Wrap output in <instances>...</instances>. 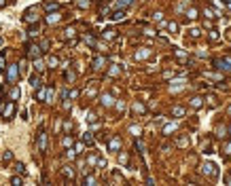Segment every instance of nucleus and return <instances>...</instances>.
Returning <instances> with one entry per match:
<instances>
[{"mask_svg": "<svg viewBox=\"0 0 231 186\" xmlns=\"http://www.w3.org/2000/svg\"><path fill=\"white\" fill-rule=\"evenodd\" d=\"M201 171L206 173V175H212V178H216V175H218V169H216L214 163H203L201 165Z\"/></svg>", "mask_w": 231, "mask_h": 186, "instance_id": "nucleus-1", "label": "nucleus"}, {"mask_svg": "<svg viewBox=\"0 0 231 186\" xmlns=\"http://www.w3.org/2000/svg\"><path fill=\"white\" fill-rule=\"evenodd\" d=\"M2 114H4V119L6 121H11L13 119V114H15V104L11 102V104H6L4 106V110H2Z\"/></svg>", "mask_w": 231, "mask_h": 186, "instance_id": "nucleus-2", "label": "nucleus"}, {"mask_svg": "<svg viewBox=\"0 0 231 186\" xmlns=\"http://www.w3.org/2000/svg\"><path fill=\"white\" fill-rule=\"evenodd\" d=\"M100 102H102V106H106V108H110V106L114 104V97H112L110 93H104V95H100Z\"/></svg>", "mask_w": 231, "mask_h": 186, "instance_id": "nucleus-3", "label": "nucleus"}, {"mask_svg": "<svg viewBox=\"0 0 231 186\" xmlns=\"http://www.w3.org/2000/svg\"><path fill=\"white\" fill-rule=\"evenodd\" d=\"M17 70H19V64L8 66V83H15V78H17Z\"/></svg>", "mask_w": 231, "mask_h": 186, "instance_id": "nucleus-4", "label": "nucleus"}, {"mask_svg": "<svg viewBox=\"0 0 231 186\" xmlns=\"http://www.w3.org/2000/svg\"><path fill=\"white\" fill-rule=\"evenodd\" d=\"M45 148H47V133H45V131H40V135H38V150L42 152Z\"/></svg>", "mask_w": 231, "mask_h": 186, "instance_id": "nucleus-5", "label": "nucleus"}, {"mask_svg": "<svg viewBox=\"0 0 231 186\" xmlns=\"http://www.w3.org/2000/svg\"><path fill=\"white\" fill-rule=\"evenodd\" d=\"M42 53V47H38V45H32L30 47V57H38Z\"/></svg>", "mask_w": 231, "mask_h": 186, "instance_id": "nucleus-6", "label": "nucleus"}, {"mask_svg": "<svg viewBox=\"0 0 231 186\" xmlns=\"http://www.w3.org/2000/svg\"><path fill=\"white\" fill-rule=\"evenodd\" d=\"M34 13H36V8H28L23 19H25V21H34V19H36V15H34Z\"/></svg>", "mask_w": 231, "mask_h": 186, "instance_id": "nucleus-7", "label": "nucleus"}, {"mask_svg": "<svg viewBox=\"0 0 231 186\" xmlns=\"http://www.w3.org/2000/svg\"><path fill=\"white\" fill-rule=\"evenodd\" d=\"M61 173H64V178L74 180V171H72V167H64V169H61Z\"/></svg>", "mask_w": 231, "mask_h": 186, "instance_id": "nucleus-8", "label": "nucleus"}, {"mask_svg": "<svg viewBox=\"0 0 231 186\" xmlns=\"http://www.w3.org/2000/svg\"><path fill=\"white\" fill-rule=\"evenodd\" d=\"M123 17H125V13H123V8H119V11H114V13L110 15V19H112V21H119V19H123Z\"/></svg>", "mask_w": 231, "mask_h": 186, "instance_id": "nucleus-9", "label": "nucleus"}, {"mask_svg": "<svg viewBox=\"0 0 231 186\" xmlns=\"http://www.w3.org/2000/svg\"><path fill=\"white\" fill-rule=\"evenodd\" d=\"M176 129V123H170V125L163 127V135H172V131Z\"/></svg>", "mask_w": 231, "mask_h": 186, "instance_id": "nucleus-10", "label": "nucleus"}, {"mask_svg": "<svg viewBox=\"0 0 231 186\" xmlns=\"http://www.w3.org/2000/svg\"><path fill=\"white\" fill-rule=\"evenodd\" d=\"M13 167H15V171H17V173H19V175H28V171H25V167H23L21 163H15Z\"/></svg>", "mask_w": 231, "mask_h": 186, "instance_id": "nucleus-11", "label": "nucleus"}, {"mask_svg": "<svg viewBox=\"0 0 231 186\" xmlns=\"http://www.w3.org/2000/svg\"><path fill=\"white\" fill-rule=\"evenodd\" d=\"M119 146H121V138H112L110 140V150H119Z\"/></svg>", "mask_w": 231, "mask_h": 186, "instance_id": "nucleus-12", "label": "nucleus"}, {"mask_svg": "<svg viewBox=\"0 0 231 186\" xmlns=\"http://www.w3.org/2000/svg\"><path fill=\"white\" fill-rule=\"evenodd\" d=\"M172 114H174V117H182V114H184V108H182V106H174V108H172Z\"/></svg>", "mask_w": 231, "mask_h": 186, "instance_id": "nucleus-13", "label": "nucleus"}, {"mask_svg": "<svg viewBox=\"0 0 231 186\" xmlns=\"http://www.w3.org/2000/svg\"><path fill=\"white\" fill-rule=\"evenodd\" d=\"M148 55H150V51H148V49H142V51L136 53V59H144V57H148Z\"/></svg>", "mask_w": 231, "mask_h": 186, "instance_id": "nucleus-14", "label": "nucleus"}, {"mask_svg": "<svg viewBox=\"0 0 231 186\" xmlns=\"http://www.w3.org/2000/svg\"><path fill=\"white\" fill-rule=\"evenodd\" d=\"M93 68H95V70L104 68V57H95V59H93Z\"/></svg>", "mask_w": 231, "mask_h": 186, "instance_id": "nucleus-15", "label": "nucleus"}, {"mask_svg": "<svg viewBox=\"0 0 231 186\" xmlns=\"http://www.w3.org/2000/svg\"><path fill=\"white\" fill-rule=\"evenodd\" d=\"M21 97V91L17 89V87H13V91H11V102H15V100H19Z\"/></svg>", "mask_w": 231, "mask_h": 186, "instance_id": "nucleus-16", "label": "nucleus"}, {"mask_svg": "<svg viewBox=\"0 0 231 186\" xmlns=\"http://www.w3.org/2000/svg\"><path fill=\"white\" fill-rule=\"evenodd\" d=\"M57 64H59L57 57H49V59H47V66H49V68H57Z\"/></svg>", "mask_w": 231, "mask_h": 186, "instance_id": "nucleus-17", "label": "nucleus"}, {"mask_svg": "<svg viewBox=\"0 0 231 186\" xmlns=\"http://www.w3.org/2000/svg\"><path fill=\"white\" fill-rule=\"evenodd\" d=\"M144 110H146V108H144V104H140V102H136V104H134V112H136V114L144 112Z\"/></svg>", "mask_w": 231, "mask_h": 186, "instance_id": "nucleus-18", "label": "nucleus"}, {"mask_svg": "<svg viewBox=\"0 0 231 186\" xmlns=\"http://www.w3.org/2000/svg\"><path fill=\"white\" fill-rule=\"evenodd\" d=\"M30 85L34 87V89H38V87H40V78H38V76H32V78H30Z\"/></svg>", "mask_w": 231, "mask_h": 186, "instance_id": "nucleus-19", "label": "nucleus"}, {"mask_svg": "<svg viewBox=\"0 0 231 186\" xmlns=\"http://www.w3.org/2000/svg\"><path fill=\"white\" fill-rule=\"evenodd\" d=\"M131 2H134V0H119V2L114 4V6H117V8H123V6H129Z\"/></svg>", "mask_w": 231, "mask_h": 186, "instance_id": "nucleus-20", "label": "nucleus"}, {"mask_svg": "<svg viewBox=\"0 0 231 186\" xmlns=\"http://www.w3.org/2000/svg\"><path fill=\"white\" fill-rule=\"evenodd\" d=\"M186 17H189V19H195V17H197V8H186Z\"/></svg>", "mask_w": 231, "mask_h": 186, "instance_id": "nucleus-21", "label": "nucleus"}, {"mask_svg": "<svg viewBox=\"0 0 231 186\" xmlns=\"http://www.w3.org/2000/svg\"><path fill=\"white\" fill-rule=\"evenodd\" d=\"M104 38L106 40H112L114 38V30H104Z\"/></svg>", "mask_w": 231, "mask_h": 186, "instance_id": "nucleus-22", "label": "nucleus"}, {"mask_svg": "<svg viewBox=\"0 0 231 186\" xmlns=\"http://www.w3.org/2000/svg\"><path fill=\"white\" fill-rule=\"evenodd\" d=\"M140 131H142V129H140V127H136V125H131V127H129V133H131V135H136V138L140 135Z\"/></svg>", "mask_w": 231, "mask_h": 186, "instance_id": "nucleus-23", "label": "nucleus"}, {"mask_svg": "<svg viewBox=\"0 0 231 186\" xmlns=\"http://www.w3.org/2000/svg\"><path fill=\"white\" fill-rule=\"evenodd\" d=\"M191 106H193V108H199V106H201V97H193V100H191Z\"/></svg>", "mask_w": 231, "mask_h": 186, "instance_id": "nucleus-24", "label": "nucleus"}, {"mask_svg": "<svg viewBox=\"0 0 231 186\" xmlns=\"http://www.w3.org/2000/svg\"><path fill=\"white\" fill-rule=\"evenodd\" d=\"M167 30H170L172 34H176V30H178V23H174V21H172V23H167Z\"/></svg>", "mask_w": 231, "mask_h": 186, "instance_id": "nucleus-25", "label": "nucleus"}, {"mask_svg": "<svg viewBox=\"0 0 231 186\" xmlns=\"http://www.w3.org/2000/svg\"><path fill=\"white\" fill-rule=\"evenodd\" d=\"M203 15H206V17H218V13H214L212 8H206V11H203Z\"/></svg>", "mask_w": 231, "mask_h": 186, "instance_id": "nucleus-26", "label": "nucleus"}, {"mask_svg": "<svg viewBox=\"0 0 231 186\" xmlns=\"http://www.w3.org/2000/svg\"><path fill=\"white\" fill-rule=\"evenodd\" d=\"M76 4L81 8H87V6H89V0H76Z\"/></svg>", "mask_w": 231, "mask_h": 186, "instance_id": "nucleus-27", "label": "nucleus"}, {"mask_svg": "<svg viewBox=\"0 0 231 186\" xmlns=\"http://www.w3.org/2000/svg\"><path fill=\"white\" fill-rule=\"evenodd\" d=\"M85 144H93V138H91V133H89V131H87V133H85Z\"/></svg>", "mask_w": 231, "mask_h": 186, "instance_id": "nucleus-28", "label": "nucleus"}, {"mask_svg": "<svg viewBox=\"0 0 231 186\" xmlns=\"http://www.w3.org/2000/svg\"><path fill=\"white\" fill-rule=\"evenodd\" d=\"M57 19H59V15H47V21L49 23H55Z\"/></svg>", "mask_w": 231, "mask_h": 186, "instance_id": "nucleus-29", "label": "nucleus"}, {"mask_svg": "<svg viewBox=\"0 0 231 186\" xmlns=\"http://www.w3.org/2000/svg\"><path fill=\"white\" fill-rule=\"evenodd\" d=\"M108 74H110V76H117V74H119V66H112V68L108 70Z\"/></svg>", "mask_w": 231, "mask_h": 186, "instance_id": "nucleus-30", "label": "nucleus"}, {"mask_svg": "<svg viewBox=\"0 0 231 186\" xmlns=\"http://www.w3.org/2000/svg\"><path fill=\"white\" fill-rule=\"evenodd\" d=\"M45 8H47V11H57V4H55V2H53V4H51V2H47V4H45Z\"/></svg>", "mask_w": 231, "mask_h": 186, "instance_id": "nucleus-31", "label": "nucleus"}, {"mask_svg": "<svg viewBox=\"0 0 231 186\" xmlns=\"http://www.w3.org/2000/svg\"><path fill=\"white\" fill-rule=\"evenodd\" d=\"M225 131H227V129H225L223 125H220V127L216 129V135H218V138H223V135H225Z\"/></svg>", "mask_w": 231, "mask_h": 186, "instance_id": "nucleus-32", "label": "nucleus"}, {"mask_svg": "<svg viewBox=\"0 0 231 186\" xmlns=\"http://www.w3.org/2000/svg\"><path fill=\"white\" fill-rule=\"evenodd\" d=\"M34 68H36V70H38V72H40V70H42V68H45V64H42V61H40V59H36V64H34Z\"/></svg>", "mask_w": 231, "mask_h": 186, "instance_id": "nucleus-33", "label": "nucleus"}, {"mask_svg": "<svg viewBox=\"0 0 231 186\" xmlns=\"http://www.w3.org/2000/svg\"><path fill=\"white\" fill-rule=\"evenodd\" d=\"M189 32H191V36H193V38H197V36H199V30H197V28H191Z\"/></svg>", "mask_w": 231, "mask_h": 186, "instance_id": "nucleus-34", "label": "nucleus"}, {"mask_svg": "<svg viewBox=\"0 0 231 186\" xmlns=\"http://www.w3.org/2000/svg\"><path fill=\"white\" fill-rule=\"evenodd\" d=\"M119 163H127V154H125V152L119 154Z\"/></svg>", "mask_w": 231, "mask_h": 186, "instance_id": "nucleus-35", "label": "nucleus"}, {"mask_svg": "<svg viewBox=\"0 0 231 186\" xmlns=\"http://www.w3.org/2000/svg\"><path fill=\"white\" fill-rule=\"evenodd\" d=\"M176 57H178V59H186V53L184 51H176Z\"/></svg>", "mask_w": 231, "mask_h": 186, "instance_id": "nucleus-36", "label": "nucleus"}, {"mask_svg": "<svg viewBox=\"0 0 231 186\" xmlns=\"http://www.w3.org/2000/svg\"><path fill=\"white\" fill-rule=\"evenodd\" d=\"M72 142H74L72 138H64V146H66V148H68V146H72Z\"/></svg>", "mask_w": 231, "mask_h": 186, "instance_id": "nucleus-37", "label": "nucleus"}, {"mask_svg": "<svg viewBox=\"0 0 231 186\" xmlns=\"http://www.w3.org/2000/svg\"><path fill=\"white\" fill-rule=\"evenodd\" d=\"M11 184H15V186H19V184H21V178H17V175H15V178H11Z\"/></svg>", "mask_w": 231, "mask_h": 186, "instance_id": "nucleus-38", "label": "nucleus"}, {"mask_svg": "<svg viewBox=\"0 0 231 186\" xmlns=\"http://www.w3.org/2000/svg\"><path fill=\"white\" fill-rule=\"evenodd\" d=\"M223 152H225V157L231 154V142H229V144H225V150H223Z\"/></svg>", "mask_w": 231, "mask_h": 186, "instance_id": "nucleus-39", "label": "nucleus"}, {"mask_svg": "<svg viewBox=\"0 0 231 186\" xmlns=\"http://www.w3.org/2000/svg\"><path fill=\"white\" fill-rule=\"evenodd\" d=\"M72 36H74V30L68 28V30H66V38H72Z\"/></svg>", "mask_w": 231, "mask_h": 186, "instance_id": "nucleus-40", "label": "nucleus"}, {"mask_svg": "<svg viewBox=\"0 0 231 186\" xmlns=\"http://www.w3.org/2000/svg\"><path fill=\"white\" fill-rule=\"evenodd\" d=\"M74 154H76V150H68V152H66V159H74Z\"/></svg>", "mask_w": 231, "mask_h": 186, "instance_id": "nucleus-41", "label": "nucleus"}, {"mask_svg": "<svg viewBox=\"0 0 231 186\" xmlns=\"http://www.w3.org/2000/svg\"><path fill=\"white\" fill-rule=\"evenodd\" d=\"M186 144H189V140H186V138H180L178 140V146H186Z\"/></svg>", "mask_w": 231, "mask_h": 186, "instance_id": "nucleus-42", "label": "nucleus"}, {"mask_svg": "<svg viewBox=\"0 0 231 186\" xmlns=\"http://www.w3.org/2000/svg\"><path fill=\"white\" fill-rule=\"evenodd\" d=\"M85 184H89V186L95 184V178H91V175H89V178H85Z\"/></svg>", "mask_w": 231, "mask_h": 186, "instance_id": "nucleus-43", "label": "nucleus"}, {"mask_svg": "<svg viewBox=\"0 0 231 186\" xmlns=\"http://www.w3.org/2000/svg\"><path fill=\"white\" fill-rule=\"evenodd\" d=\"M2 157H4V159H6V161H11V159H13V154H11V150H6V152H4V154H2Z\"/></svg>", "mask_w": 231, "mask_h": 186, "instance_id": "nucleus-44", "label": "nucleus"}, {"mask_svg": "<svg viewBox=\"0 0 231 186\" xmlns=\"http://www.w3.org/2000/svg\"><path fill=\"white\" fill-rule=\"evenodd\" d=\"M210 40H218V34H216L214 30H212V32H210Z\"/></svg>", "mask_w": 231, "mask_h": 186, "instance_id": "nucleus-45", "label": "nucleus"}, {"mask_svg": "<svg viewBox=\"0 0 231 186\" xmlns=\"http://www.w3.org/2000/svg\"><path fill=\"white\" fill-rule=\"evenodd\" d=\"M45 95H47V91L40 89V91H38V100H45Z\"/></svg>", "mask_w": 231, "mask_h": 186, "instance_id": "nucleus-46", "label": "nucleus"}, {"mask_svg": "<svg viewBox=\"0 0 231 186\" xmlns=\"http://www.w3.org/2000/svg\"><path fill=\"white\" fill-rule=\"evenodd\" d=\"M87 121H89V123H93V121H95V114H93V112H89V114H87Z\"/></svg>", "mask_w": 231, "mask_h": 186, "instance_id": "nucleus-47", "label": "nucleus"}, {"mask_svg": "<svg viewBox=\"0 0 231 186\" xmlns=\"http://www.w3.org/2000/svg\"><path fill=\"white\" fill-rule=\"evenodd\" d=\"M6 66H4V55H0V70H4Z\"/></svg>", "mask_w": 231, "mask_h": 186, "instance_id": "nucleus-48", "label": "nucleus"}, {"mask_svg": "<svg viewBox=\"0 0 231 186\" xmlns=\"http://www.w3.org/2000/svg\"><path fill=\"white\" fill-rule=\"evenodd\" d=\"M97 167H106V161H104V159H97Z\"/></svg>", "mask_w": 231, "mask_h": 186, "instance_id": "nucleus-49", "label": "nucleus"}, {"mask_svg": "<svg viewBox=\"0 0 231 186\" xmlns=\"http://www.w3.org/2000/svg\"><path fill=\"white\" fill-rule=\"evenodd\" d=\"M225 182H227V184H231V175H227V178H225Z\"/></svg>", "mask_w": 231, "mask_h": 186, "instance_id": "nucleus-50", "label": "nucleus"}, {"mask_svg": "<svg viewBox=\"0 0 231 186\" xmlns=\"http://www.w3.org/2000/svg\"><path fill=\"white\" fill-rule=\"evenodd\" d=\"M6 4V0H0V6H4Z\"/></svg>", "mask_w": 231, "mask_h": 186, "instance_id": "nucleus-51", "label": "nucleus"}, {"mask_svg": "<svg viewBox=\"0 0 231 186\" xmlns=\"http://www.w3.org/2000/svg\"><path fill=\"white\" fill-rule=\"evenodd\" d=\"M0 45H2V38H0Z\"/></svg>", "mask_w": 231, "mask_h": 186, "instance_id": "nucleus-52", "label": "nucleus"}, {"mask_svg": "<svg viewBox=\"0 0 231 186\" xmlns=\"http://www.w3.org/2000/svg\"><path fill=\"white\" fill-rule=\"evenodd\" d=\"M229 131H231V127H229Z\"/></svg>", "mask_w": 231, "mask_h": 186, "instance_id": "nucleus-53", "label": "nucleus"}]
</instances>
